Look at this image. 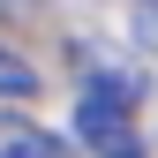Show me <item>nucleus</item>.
I'll return each mask as SVG.
<instances>
[{
    "instance_id": "f257e3e1",
    "label": "nucleus",
    "mask_w": 158,
    "mask_h": 158,
    "mask_svg": "<svg viewBox=\"0 0 158 158\" xmlns=\"http://www.w3.org/2000/svg\"><path fill=\"white\" fill-rule=\"evenodd\" d=\"M75 135H83V151H90V158H143L135 106H121V98L83 90V106H75Z\"/></svg>"
},
{
    "instance_id": "f03ea898",
    "label": "nucleus",
    "mask_w": 158,
    "mask_h": 158,
    "mask_svg": "<svg viewBox=\"0 0 158 158\" xmlns=\"http://www.w3.org/2000/svg\"><path fill=\"white\" fill-rule=\"evenodd\" d=\"M0 158H75L53 128L23 121V113H0Z\"/></svg>"
},
{
    "instance_id": "7ed1b4c3",
    "label": "nucleus",
    "mask_w": 158,
    "mask_h": 158,
    "mask_svg": "<svg viewBox=\"0 0 158 158\" xmlns=\"http://www.w3.org/2000/svg\"><path fill=\"white\" fill-rule=\"evenodd\" d=\"M30 90H38V68L23 53H0V98H30Z\"/></svg>"
},
{
    "instance_id": "20e7f679",
    "label": "nucleus",
    "mask_w": 158,
    "mask_h": 158,
    "mask_svg": "<svg viewBox=\"0 0 158 158\" xmlns=\"http://www.w3.org/2000/svg\"><path fill=\"white\" fill-rule=\"evenodd\" d=\"M135 38L158 53V0H135Z\"/></svg>"
}]
</instances>
